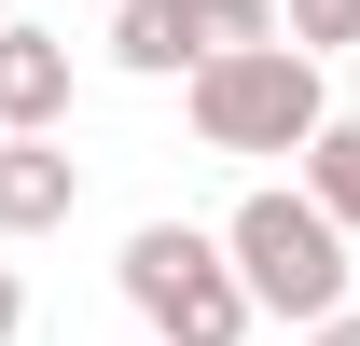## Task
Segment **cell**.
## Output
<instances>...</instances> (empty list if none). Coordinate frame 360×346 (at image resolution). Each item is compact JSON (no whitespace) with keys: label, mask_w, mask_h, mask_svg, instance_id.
<instances>
[{"label":"cell","mask_w":360,"mask_h":346,"mask_svg":"<svg viewBox=\"0 0 360 346\" xmlns=\"http://www.w3.org/2000/svg\"><path fill=\"white\" fill-rule=\"evenodd\" d=\"M222 263H236V291H250V319H333L347 305V236H333V208H319L305 180L291 194H236V222H222Z\"/></svg>","instance_id":"obj_1"},{"label":"cell","mask_w":360,"mask_h":346,"mask_svg":"<svg viewBox=\"0 0 360 346\" xmlns=\"http://www.w3.org/2000/svg\"><path fill=\"white\" fill-rule=\"evenodd\" d=\"M291 42H305V56H347L360 42V0H291Z\"/></svg>","instance_id":"obj_9"},{"label":"cell","mask_w":360,"mask_h":346,"mask_svg":"<svg viewBox=\"0 0 360 346\" xmlns=\"http://www.w3.org/2000/svg\"><path fill=\"white\" fill-rule=\"evenodd\" d=\"M125 305L153 319V346H236L250 333V291H236L222 236H194V222H139L125 236Z\"/></svg>","instance_id":"obj_3"},{"label":"cell","mask_w":360,"mask_h":346,"mask_svg":"<svg viewBox=\"0 0 360 346\" xmlns=\"http://www.w3.org/2000/svg\"><path fill=\"white\" fill-rule=\"evenodd\" d=\"M194 56H236V42H277V0H180Z\"/></svg>","instance_id":"obj_8"},{"label":"cell","mask_w":360,"mask_h":346,"mask_svg":"<svg viewBox=\"0 0 360 346\" xmlns=\"http://www.w3.org/2000/svg\"><path fill=\"white\" fill-rule=\"evenodd\" d=\"M305 346H360V319H347V305H333V319H305Z\"/></svg>","instance_id":"obj_11"},{"label":"cell","mask_w":360,"mask_h":346,"mask_svg":"<svg viewBox=\"0 0 360 346\" xmlns=\"http://www.w3.org/2000/svg\"><path fill=\"white\" fill-rule=\"evenodd\" d=\"M305 194L333 208V236L360 250V125H347V111H319V125H305Z\"/></svg>","instance_id":"obj_6"},{"label":"cell","mask_w":360,"mask_h":346,"mask_svg":"<svg viewBox=\"0 0 360 346\" xmlns=\"http://www.w3.org/2000/svg\"><path fill=\"white\" fill-rule=\"evenodd\" d=\"M14 333H28V291H14V263H0V346H14Z\"/></svg>","instance_id":"obj_10"},{"label":"cell","mask_w":360,"mask_h":346,"mask_svg":"<svg viewBox=\"0 0 360 346\" xmlns=\"http://www.w3.org/2000/svg\"><path fill=\"white\" fill-rule=\"evenodd\" d=\"M0 125H70V42L0 14Z\"/></svg>","instance_id":"obj_5"},{"label":"cell","mask_w":360,"mask_h":346,"mask_svg":"<svg viewBox=\"0 0 360 346\" xmlns=\"http://www.w3.org/2000/svg\"><path fill=\"white\" fill-rule=\"evenodd\" d=\"M333 111L305 42H236V56H194V139L208 153H305V125Z\"/></svg>","instance_id":"obj_2"},{"label":"cell","mask_w":360,"mask_h":346,"mask_svg":"<svg viewBox=\"0 0 360 346\" xmlns=\"http://www.w3.org/2000/svg\"><path fill=\"white\" fill-rule=\"evenodd\" d=\"M84 208V167L56 153V125H0V236H56Z\"/></svg>","instance_id":"obj_4"},{"label":"cell","mask_w":360,"mask_h":346,"mask_svg":"<svg viewBox=\"0 0 360 346\" xmlns=\"http://www.w3.org/2000/svg\"><path fill=\"white\" fill-rule=\"evenodd\" d=\"M111 70H139V84L194 70V28H180V0H125V14H111Z\"/></svg>","instance_id":"obj_7"}]
</instances>
